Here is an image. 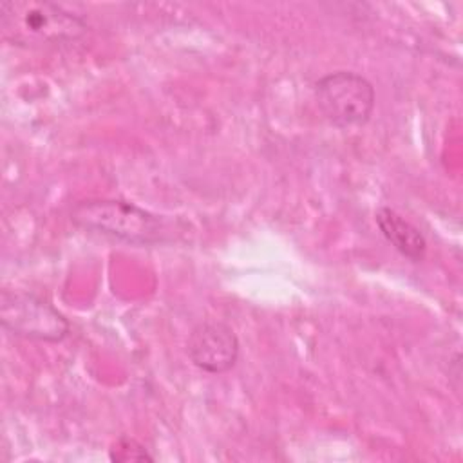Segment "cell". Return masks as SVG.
I'll return each instance as SVG.
<instances>
[{
	"instance_id": "6da1fadb",
	"label": "cell",
	"mask_w": 463,
	"mask_h": 463,
	"mask_svg": "<svg viewBox=\"0 0 463 463\" xmlns=\"http://www.w3.org/2000/svg\"><path fill=\"white\" fill-rule=\"evenodd\" d=\"M4 40L20 47L60 45L80 40L87 20L72 7L47 0H11L0 5Z\"/></svg>"
},
{
	"instance_id": "7a4b0ae2",
	"label": "cell",
	"mask_w": 463,
	"mask_h": 463,
	"mask_svg": "<svg viewBox=\"0 0 463 463\" xmlns=\"http://www.w3.org/2000/svg\"><path fill=\"white\" fill-rule=\"evenodd\" d=\"M71 221L85 232L136 246L172 241L175 232L172 221L121 199L80 201L71 210Z\"/></svg>"
},
{
	"instance_id": "3957f363",
	"label": "cell",
	"mask_w": 463,
	"mask_h": 463,
	"mask_svg": "<svg viewBox=\"0 0 463 463\" xmlns=\"http://www.w3.org/2000/svg\"><path fill=\"white\" fill-rule=\"evenodd\" d=\"M322 116L336 128L364 127L374 110V87L358 72L335 71L315 83Z\"/></svg>"
},
{
	"instance_id": "277c9868",
	"label": "cell",
	"mask_w": 463,
	"mask_h": 463,
	"mask_svg": "<svg viewBox=\"0 0 463 463\" xmlns=\"http://www.w3.org/2000/svg\"><path fill=\"white\" fill-rule=\"evenodd\" d=\"M0 324L18 338L52 344L67 338L71 331L69 320L49 300L31 291H2Z\"/></svg>"
},
{
	"instance_id": "5b68a950",
	"label": "cell",
	"mask_w": 463,
	"mask_h": 463,
	"mask_svg": "<svg viewBox=\"0 0 463 463\" xmlns=\"http://www.w3.org/2000/svg\"><path fill=\"white\" fill-rule=\"evenodd\" d=\"M186 353L192 364L201 371L222 374L237 364L239 338L226 322L204 320L190 331Z\"/></svg>"
},
{
	"instance_id": "8992f818",
	"label": "cell",
	"mask_w": 463,
	"mask_h": 463,
	"mask_svg": "<svg viewBox=\"0 0 463 463\" xmlns=\"http://www.w3.org/2000/svg\"><path fill=\"white\" fill-rule=\"evenodd\" d=\"M374 221L385 241L405 259L412 262L423 260L427 253V241L423 233L392 208L382 206L374 213Z\"/></svg>"
},
{
	"instance_id": "52a82bcc",
	"label": "cell",
	"mask_w": 463,
	"mask_h": 463,
	"mask_svg": "<svg viewBox=\"0 0 463 463\" xmlns=\"http://www.w3.org/2000/svg\"><path fill=\"white\" fill-rule=\"evenodd\" d=\"M110 461L130 463V461H154V456L130 436H119L109 449Z\"/></svg>"
}]
</instances>
